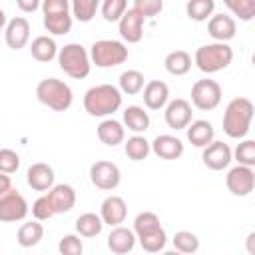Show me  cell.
Returning a JSON list of instances; mask_svg holds the SVG:
<instances>
[{"label":"cell","mask_w":255,"mask_h":255,"mask_svg":"<svg viewBox=\"0 0 255 255\" xmlns=\"http://www.w3.org/2000/svg\"><path fill=\"white\" fill-rule=\"evenodd\" d=\"M32 215H34V219H38V221H48L50 217L56 215L54 209H52V203H50L48 195H40V197L32 203Z\"/></svg>","instance_id":"obj_42"},{"label":"cell","mask_w":255,"mask_h":255,"mask_svg":"<svg viewBox=\"0 0 255 255\" xmlns=\"http://www.w3.org/2000/svg\"><path fill=\"white\" fill-rule=\"evenodd\" d=\"M129 56V50L120 40H98L90 48V60L98 68H116L124 64Z\"/></svg>","instance_id":"obj_6"},{"label":"cell","mask_w":255,"mask_h":255,"mask_svg":"<svg viewBox=\"0 0 255 255\" xmlns=\"http://www.w3.org/2000/svg\"><path fill=\"white\" fill-rule=\"evenodd\" d=\"M102 229H104V221H102V217L98 213L86 211L76 219V233L80 237H86V239L98 237L102 233Z\"/></svg>","instance_id":"obj_27"},{"label":"cell","mask_w":255,"mask_h":255,"mask_svg":"<svg viewBox=\"0 0 255 255\" xmlns=\"http://www.w3.org/2000/svg\"><path fill=\"white\" fill-rule=\"evenodd\" d=\"M141 94H143L141 98H143L145 108H147V110H153V112L163 110L165 104L169 102V88H167V84L161 82V80H149V82L143 86Z\"/></svg>","instance_id":"obj_19"},{"label":"cell","mask_w":255,"mask_h":255,"mask_svg":"<svg viewBox=\"0 0 255 255\" xmlns=\"http://www.w3.org/2000/svg\"><path fill=\"white\" fill-rule=\"evenodd\" d=\"M135 241L141 245L143 251L147 253H159L165 249V243H167V235H165V229L159 225L151 231H145V233H139L135 235Z\"/></svg>","instance_id":"obj_28"},{"label":"cell","mask_w":255,"mask_h":255,"mask_svg":"<svg viewBox=\"0 0 255 255\" xmlns=\"http://www.w3.org/2000/svg\"><path fill=\"white\" fill-rule=\"evenodd\" d=\"M36 98L40 104H44L46 108H50L54 112H66L74 102L72 88L58 78L40 80L36 86Z\"/></svg>","instance_id":"obj_5"},{"label":"cell","mask_w":255,"mask_h":255,"mask_svg":"<svg viewBox=\"0 0 255 255\" xmlns=\"http://www.w3.org/2000/svg\"><path fill=\"white\" fill-rule=\"evenodd\" d=\"M0 32H4V30H0Z\"/></svg>","instance_id":"obj_48"},{"label":"cell","mask_w":255,"mask_h":255,"mask_svg":"<svg viewBox=\"0 0 255 255\" xmlns=\"http://www.w3.org/2000/svg\"><path fill=\"white\" fill-rule=\"evenodd\" d=\"M126 10H128V0H102L100 4V12L106 22H118Z\"/></svg>","instance_id":"obj_38"},{"label":"cell","mask_w":255,"mask_h":255,"mask_svg":"<svg viewBox=\"0 0 255 255\" xmlns=\"http://www.w3.org/2000/svg\"><path fill=\"white\" fill-rule=\"evenodd\" d=\"M40 4H42V0H16V6L22 10V12H36L38 8H40Z\"/></svg>","instance_id":"obj_45"},{"label":"cell","mask_w":255,"mask_h":255,"mask_svg":"<svg viewBox=\"0 0 255 255\" xmlns=\"http://www.w3.org/2000/svg\"><path fill=\"white\" fill-rule=\"evenodd\" d=\"M225 185H227L229 193L235 195V197H247V195H251L253 189H255V171H253V167L237 163L235 167H231L227 171Z\"/></svg>","instance_id":"obj_8"},{"label":"cell","mask_w":255,"mask_h":255,"mask_svg":"<svg viewBox=\"0 0 255 255\" xmlns=\"http://www.w3.org/2000/svg\"><path fill=\"white\" fill-rule=\"evenodd\" d=\"M100 217H102L104 225H110V227L122 225L128 217V205H126L124 197L108 195L100 205Z\"/></svg>","instance_id":"obj_15"},{"label":"cell","mask_w":255,"mask_h":255,"mask_svg":"<svg viewBox=\"0 0 255 255\" xmlns=\"http://www.w3.org/2000/svg\"><path fill=\"white\" fill-rule=\"evenodd\" d=\"M122 92L112 84H98L86 90L84 110L94 118H108L122 108Z\"/></svg>","instance_id":"obj_1"},{"label":"cell","mask_w":255,"mask_h":255,"mask_svg":"<svg viewBox=\"0 0 255 255\" xmlns=\"http://www.w3.org/2000/svg\"><path fill=\"white\" fill-rule=\"evenodd\" d=\"M135 247V233L133 229H128L124 225H116L112 227L110 235H108V249L116 255H126L129 251H133Z\"/></svg>","instance_id":"obj_21"},{"label":"cell","mask_w":255,"mask_h":255,"mask_svg":"<svg viewBox=\"0 0 255 255\" xmlns=\"http://www.w3.org/2000/svg\"><path fill=\"white\" fill-rule=\"evenodd\" d=\"M163 118H165V124L167 128L179 131V129H185L189 126V122L193 120V110H191V104L183 98H175L171 102L165 104V112H163Z\"/></svg>","instance_id":"obj_11"},{"label":"cell","mask_w":255,"mask_h":255,"mask_svg":"<svg viewBox=\"0 0 255 255\" xmlns=\"http://www.w3.org/2000/svg\"><path fill=\"white\" fill-rule=\"evenodd\" d=\"M100 4H102V0H70V10L78 22L86 24V22L94 20L96 12L100 10Z\"/></svg>","instance_id":"obj_34"},{"label":"cell","mask_w":255,"mask_h":255,"mask_svg":"<svg viewBox=\"0 0 255 255\" xmlns=\"http://www.w3.org/2000/svg\"><path fill=\"white\" fill-rule=\"evenodd\" d=\"M133 8L143 18H155L163 10V0H133Z\"/></svg>","instance_id":"obj_43"},{"label":"cell","mask_w":255,"mask_h":255,"mask_svg":"<svg viewBox=\"0 0 255 255\" xmlns=\"http://www.w3.org/2000/svg\"><path fill=\"white\" fill-rule=\"evenodd\" d=\"M223 4L241 22H251L255 18V0H223Z\"/></svg>","instance_id":"obj_35"},{"label":"cell","mask_w":255,"mask_h":255,"mask_svg":"<svg viewBox=\"0 0 255 255\" xmlns=\"http://www.w3.org/2000/svg\"><path fill=\"white\" fill-rule=\"evenodd\" d=\"M30 56L36 60V62H42V64H48L52 62L56 56H58V44L52 36H36L32 42H30Z\"/></svg>","instance_id":"obj_23"},{"label":"cell","mask_w":255,"mask_h":255,"mask_svg":"<svg viewBox=\"0 0 255 255\" xmlns=\"http://www.w3.org/2000/svg\"><path fill=\"white\" fill-rule=\"evenodd\" d=\"M253 102L249 98H233L223 112V131L231 139H241L251 129L253 120Z\"/></svg>","instance_id":"obj_2"},{"label":"cell","mask_w":255,"mask_h":255,"mask_svg":"<svg viewBox=\"0 0 255 255\" xmlns=\"http://www.w3.org/2000/svg\"><path fill=\"white\" fill-rule=\"evenodd\" d=\"M124 151L131 161H143L151 153V143L141 133H133L131 137L124 139Z\"/></svg>","instance_id":"obj_30"},{"label":"cell","mask_w":255,"mask_h":255,"mask_svg":"<svg viewBox=\"0 0 255 255\" xmlns=\"http://www.w3.org/2000/svg\"><path fill=\"white\" fill-rule=\"evenodd\" d=\"M72 24H74L72 12L44 16V28H46L48 34H52V36H64V34H68V32L72 30Z\"/></svg>","instance_id":"obj_31"},{"label":"cell","mask_w":255,"mask_h":255,"mask_svg":"<svg viewBox=\"0 0 255 255\" xmlns=\"http://www.w3.org/2000/svg\"><path fill=\"white\" fill-rule=\"evenodd\" d=\"M10 189H12V179H10V175L0 171V195H4V193L10 191Z\"/></svg>","instance_id":"obj_46"},{"label":"cell","mask_w":255,"mask_h":255,"mask_svg":"<svg viewBox=\"0 0 255 255\" xmlns=\"http://www.w3.org/2000/svg\"><path fill=\"white\" fill-rule=\"evenodd\" d=\"M231 155H233V159H235L237 163L255 167V141L241 137V141L237 143V147L231 149Z\"/></svg>","instance_id":"obj_36"},{"label":"cell","mask_w":255,"mask_h":255,"mask_svg":"<svg viewBox=\"0 0 255 255\" xmlns=\"http://www.w3.org/2000/svg\"><path fill=\"white\" fill-rule=\"evenodd\" d=\"M98 139L110 147H116L120 143H124L126 139V128L122 122L114 120V118H106L98 124Z\"/></svg>","instance_id":"obj_22"},{"label":"cell","mask_w":255,"mask_h":255,"mask_svg":"<svg viewBox=\"0 0 255 255\" xmlns=\"http://www.w3.org/2000/svg\"><path fill=\"white\" fill-rule=\"evenodd\" d=\"M185 129H187V139L195 147H205L215 139V129L207 120H191Z\"/></svg>","instance_id":"obj_24"},{"label":"cell","mask_w":255,"mask_h":255,"mask_svg":"<svg viewBox=\"0 0 255 255\" xmlns=\"http://www.w3.org/2000/svg\"><path fill=\"white\" fill-rule=\"evenodd\" d=\"M145 78L139 70H126L120 74V92L128 96H135L143 90Z\"/></svg>","instance_id":"obj_33"},{"label":"cell","mask_w":255,"mask_h":255,"mask_svg":"<svg viewBox=\"0 0 255 255\" xmlns=\"http://www.w3.org/2000/svg\"><path fill=\"white\" fill-rule=\"evenodd\" d=\"M247 251H249L251 255L255 253V233H253V231L247 235Z\"/></svg>","instance_id":"obj_47"},{"label":"cell","mask_w":255,"mask_h":255,"mask_svg":"<svg viewBox=\"0 0 255 255\" xmlns=\"http://www.w3.org/2000/svg\"><path fill=\"white\" fill-rule=\"evenodd\" d=\"M175 251L179 253H195L199 249V237L193 231H175L173 239H171Z\"/></svg>","instance_id":"obj_37"},{"label":"cell","mask_w":255,"mask_h":255,"mask_svg":"<svg viewBox=\"0 0 255 255\" xmlns=\"http://www.w3.org/2000/svg\"><path fill=\"white\" fill-rule=\"evenodd\" d=\"M159 225H161V221H159L157 213H153V211H141V213H137L135 219H133V233L139 235V233L151 231V229H155V227H159Z\"/></svg>","instance_id":"obj_39"},{"label":"cell","mask_w":255,"mask_h":255,"mask_svg":"<svg viewBox=\"0 0 255 255\" xmlns=\"http://www.w3.org/2000/svg\"><path fill=\"white\" fill-rule=\"evenodd\" d=\"M151 143V151L159 157V159H165V161H173V159H179L183 155V141L171 133H159Z\"/></svg>","instance_id":"obj_16"},{"label":"cell","mask_w":255,"mask_h":255,"mask_svg":"<svg viewBox=\"0 0 255 255\" xmlns=\"http://www.w3.org/2000/svg\"><path fill=\"white\" fill-rule=\"evenodd\" d=\"M233 62V48L227 42H211L203 44L193 54V64L203 74H215L225 70Z\"/></svg>","instance_id":"obj_3"},{"label":"cell","mask_w":255,"mask_h":255,"mask_svg":"<svg viewBox=\"0 0 255 255\" xmlns=\"http://www.w3.org/2000/svg\"><path fill=\"white\" fill-rule=\"evenodd\" d=\"M221 98H223V90L215 80L203 78L191 86V104L201 112L215 110L221 104Z\"/></svg>","instance_id":"obj_7"},{"label":"cell","mask_w":255,"mask_h":255,"mask_svg":"<svg viewBox=\"0 0 255 255\" xmlns=\"http://www.w3.org/2000/svg\"><path fill=\"white\" fill-rule=\"evenodd\" d=\"M201 149H203V153H201L203 165L209 167L211 171H223V169H227L229 163L233 161L231 147H229L225 141L213 139L211 143H207V145L201 147Z\"/></svg>","instance_id":"obj_12"},{"label":"cell","mask_w":255,"mask_h":255,"mask_svg":"<svg viewBox=\"0 0 255 255\" xmlns=\"http://www.w3.org/2000/svg\"><path fill=\"white\" fill-rule=\"evenodd\" d=\"M42 237H44V225H42L38 219L22 223V225L18 227V233H16L18 245H20V247H26V249L38 245V243L42 241Z\"/></svg>","instance_id":"obj_26"},{"label":"cell","mask_w":255,"mask_h":255,"mask_svg":"<svg viewBox=\"0 0 255 255\" xmlns=\"http://www.w3.org/2000/svg\"><path fill=\"white\" fill-rule=\"evenodd\" d=\"M207 32L215 42H229L235 38L237 22L229 14H211L207 20Z\"/></svg>","instance_id":"obj_17"},{"label":"cell","mask_w":255,"mask_h":255,"mask_svg":"<svg viewBox=\"0 0 255 255\" xmlns=\"http://www.w3.org/2000/svg\"><path fill=\"white\" fill-rule=\"evenodd\" d=\"M54 169L52 165L44 163V161H36L28 167L26 171V183L34 189V191H48L54 185Z\"/></svg>","instance_id":"obj_20"},{"label":"cell","mask_w":255,"mask_h":255,"mask_svg":"<svg viewBox=\"0 0 255 255\" xmlns=\"http://www.w3.org/2000/svg\"><path fill=\"white\" fill-rule=\"evenodd\" d=\"M90 181L102 191H114L122 181V171L114 161L100 159L90 165Z\"/></svg>","instance_id":"obj_10"},{"label":"cell","mask_w":255,"mask_h":255,"mask_svg":"<svg viewBox=\"0 0 255 255\" xmlns=\"http://www.w3.org/2000/svg\"><path fill=\"white\" fill-rule=\"evenodd\" d=\"M215 12V0H187L185 14L193 22H205Z\"/></svg>","instance_id":"obj_32"},{"label":"cell","mask_w":255,"mask_h":255,"mask_svg":"<svg viewBox=\"0 0 255 255\" xmlns=\"http://www.w3.org/2000/svg\"><path fill=\"white\" fill-rule=\"evenodd\" d=\"M40 8H42V14H44V16L72 12V10H70V0H42Z\"/></svg>","instance_id":"obj_44"},{"label":"cell","mask_w":255,"mask_h":255,"mask_svg":"<svg viewBox=\"0 0 255 255\" xmlns=\"http://www.w3.org/2000/svg\"><path fill=\"white\" fill-rule=\"evenodd\" d=\"M20 167V155L10 147H0V171L2 173H16Z\"/></svg>","instance_id":"obj_41"},{"label":"cell","mask_w":255,"mask_h":255,"mask_svg":"<svg viewBox=\"0 0 255 255\" xmlns=\"http://www.w3.org/2000/svg\"><path fill=\"white\" fill-rule=\"evenodd\" d=\"M58 251L62 255H82L84 251V243L80 239L78 233H68L58 241Z\"/></svg>","instance_id":"obj_40"},{"label":"cell","mask_w":255,"mask_h":255,"mask_svg":"<svg viewBox=\"0 0 255 255\" xmlns=\"http://www.w3.org/2000/svg\"><path fill=\"white\" fill-rule=\"evenodd\" d=\"M4 42L10 50H22L30 42V22L24 16H16L4 26Z\"/></svg>","instance_id":"obj_14"},{"label":"cell","mask_w":255,"mask_h":255,"mask_svg":"<svg viewBox=\"0 0 255 255\" xmlns=\"http://www.w3.org/2000/svg\"><path fill=\"white\" fill-rule=\"evenodd\" d=\"M28 211H30L28 201L18 189H10L4 195H0V221L2 223L24 221Z\"/></svg>","instance_id":"obj_9"},{"label":"cell","mask_w":255,"mask_h":255,"mask_svg":"<svg viewBox=\"0 0 255 255\" xmlns=\"http://www.w3.org/2000/svg\"><path fill=\"white\" fill-rule=\"evenodd\" d=\"M191 62L193 60L185 50H173L165 56L163 66H165L167 74H171V76H185L191 70Z\"/></svg>","instance_id":"obj_29"},{"label":"cell","mask_w":255,"mask_h":255,"mask_svg":"<svg viewBox=\"0 0 255 255\" xmlns=\"http://www.w3.org/2000/svg\"><path fill=\"white\" fill-rule=\"evenodd\" d=\"M46 195L52 203L54 213H68L76 205V189L68 183H54Z\"/></svg>","instance_id":"obj_18"},{"label":"cell","mask_w":255,"mask_h":255,"mask_svg":"<svg viewBox=\"0 0 255 255\" xmlns=\"http://www.w3.org/2000/svg\"><path fill=\"white\" fill-rule=\"evenodd\" d=\"M122 124L133 133H145L149 129V114L141 106H128L124 110Z\"/></svg>","instance_id":"obj_25"},{"label":"cell","mask_w":255,"mask_h":255,"mask_svg":"<svg viewBox=\"0 0 255 255\" xmlns=\"http://www.w3.org/2000/svg\"><path fill=\"white\" fill-rule=\"evenodd\" d=\"M56 58H58L60 70L74 80H84L92 70L90 52L78 42H70L64 48H58Z\"/></svg>","instance_id":"obj_4"},{"label":"cell","mask_w":255,"mask_h":255,"mask_svg":"<svg viewBox=\"0 0 255 255\" xmlns=\"http://www.w3.org/2000/svg\"><path fill=\"white\" fill-rule=\"evenodd\" d=\"M143 24H145V18L135 8H128L118 20V30L122 40L128 44H137L143 38Z\"/></svg>","instance_id":"obj_13"}]
</instances>
